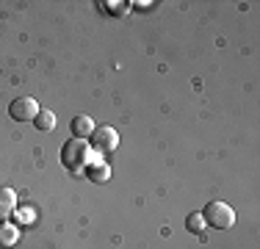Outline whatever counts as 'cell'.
Segmentation results:
<instances>
[{"instance_id":"6da1fadb","label":"cell","mask_w":260,"mask_h":249,"mask_svg":"<svg viewBox=\"0 0 260 249\" xmlns=\"http://www.w3.org/2000/svg\"><path fill=\"white\" fill-rule=\"evenodd\" d=\"M61 164L72 172H80L83 166L91 164V147L86 139H70L61 147Z\"/></svg>"},{"instance_id":"7a4b0ae2","label":"cell","mask_w":260,"mask_h":249,"mask_svg":"<svg viewBox=\"0 0 260 249\" xmlns=\"http://www.w3.org/2000/svg\"><path fill=\"white\" fill-rule=\"evenodd\" d=\"M202 222L213 230H227L235 224V210L227 202H221V199H213V202H208L205 210H202Z\"/></svg>"},{"instance_id":"3957f363","label":"cell","mask_w":260,"mask_h":249,"mask_svg":"<svg viewBox=\"0 0 260 249\" xmlns=\"http://www.w3.org/2000/svg\"><path fill=\"white\" fill-rule=\"evenodd\" d=\"M91 149H94L97 155H108L114 152L116 147H119V133H116L111 124H100V128H94V133H91Z\"/></svg>"},{"instance_id":"277c9868","label":"cell","mask_w":260,"mask_h":249,"mask_svg":"<svg viewBox=\"0 0 260 249\" xmlns=\"http://www.w3.org/2000/svg\"><path fill=\"white\" fill-rule=\"evenodd\" d=\"M36 114H39V103L34 97H17L9 105V116L17 122H30V119H36Z\"/></svg>"},{"instance_id":"5b68a950","label":"cell","mask_w":260,"mask_h":249,"mask_svg":"<svg viewBox=\"0 0 260 249\" xmlns=\"http://www.w3.org/2000/svg\"><path fill=\"white\" fill-rule=\"evenodd\" d=\"M70 128H72V133H75V139H89V136L94 133L97 124H94V119H91L89 114H78Z\"/></svg>"},{"instance_id":"8992f818","label":"cell","mask_w":260,"mask_h":249,"mask_svg":"<svg viewBox=\"0 0 260 249\" xmlns=\"http://www.w3.org/2000/svg\"><path fill=\"white\" fill-rule=\"evenodd\" d=\"M17 238H20V227L17 224H9V222L0 224V246H14Z\"/></svg>"},{"instance_id":"52a82bcc","label":"cell","mask_w":260,"mask_h":249,"mask_svg":"<svg viewBox=\"0 0 260 249\" xmlns=\"http://www.w3.org/2000/svg\"><path fill=\"white\" fill-rule=\"evenodd\" d=\"M17 205V194L11 189H0V219H6V216L14 210Z\"/></svg>"},{"instance_id":"ba28073f","label":"cell","mask_w":260,"mask_h":249,"mask_svg":"<svg viewBox=\"0 0 260 249\" xmlns=\"http://www.w3.org/2000/svg\"><path fill=\"white\" fill-rule=\"evenodd\" d=\"M34 124H36V130H42V133H50V130L55 128V114L53 111H39L36 114V119H34Z\"/></svg>"},{"instance_id":"9c48e42d","label":"cell","mask_w":260,"mask_h":249,"mask_svg":"<svg viewBox=\"0 0 260 249\" xmlns=\"http://www.w3.org/2000/svg\"><path fill=\"white\" fill-rule=\"evenodd\" d=\"M108 174H111V169H108V164H105V161H94V164H89V177L94 180V183L108 180Z\"/></svg>"},{"instance_id":"30bf717a","label":"cell","mask_w":260,"mask_h":249,"mask_svg":"<svg viewBox=\"0 0 260 249\" xmlns=\"http://www.w3.org/2000/svg\"><path fill=\"white\" fill-rule=\"evenodd\" d=\"M185 227H188V233H202V230H205L202 213H188V219H185Z\"/></svg>"},{"instance_id":"8fae6325","label":"cell","mask_w":260,"mask_h":249,"mask_svg":"<svg viewBox=\"0 0 260 249\" xmlns=\"http://www.w3.org/2000/svg\"><path fill=\"white\" fill-rule=\"evenodd\" d=\"M105 14H114V17H122L127 11V3H119V0H114V3H100Z\"/></svg>"}]
</instances>
